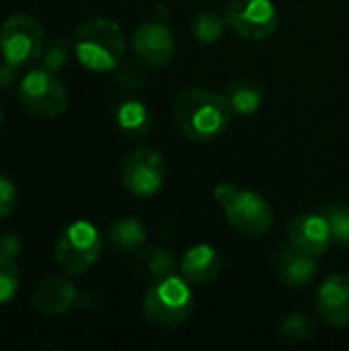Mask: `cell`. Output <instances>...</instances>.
<instances>
[{"instance_id":"6da1fadb","label":"cell","mask_w":349,"mask_h":351,"mask_svg":"<svg viewBox=\"0 0 349 351\" xmlns=\"http://www.w3.org/2000/svg\"><path fill=\"white\" fill-rule=\"evenodd\" d=\"M232 107L226 95L208 88H185L173 101L177 130L191 142L216 140L230 123Z\"/></svg>"},{"instance_id":"7a4b0ae2","label":"cell","mask_w":349,"mask_h":351,"mask_svg":"<svg viewBox=\"0 0 349 351\" xmlns=\"http://www.w3.org/2000/svg\"><path fill=\"white\" fill-rule=\"evenodd\" d=\"M74 51L78 62L91 72H111L119 66L125 39L119 25L105 16L84 21L74 35Z\"/></svg>"},{"instance_id":"3957f363","label":"cell","mask_w":349,"mask_h":351,"mask_svg":"<svg viewBox=\"0 0 349 351\" xmlns=\"http://www.w3.org/2000/svg\"><path fill=\"white\" fill-rule=\"evenodd\" d=\"M144 317L158 329L181 327L193 311V292L189 282L179 276L156 280L144 296Z\"/></svg>"},{"instance_id":"277c9868","label":"cell","mask_w":349,"mask_h":351,"mask_svg":"<svg viewBox=\"0 0 349 351\" xmlns=\"http://www.w3.org/2000/svg\"><path fill=\"white\" fill-rule=\"evenodd\" d=\"M214 197L220 202L228 224L247 237H261L274 226L272 206L255 191L239 189L232 183H218Z\"/></svg>"},{"instance_id":"5b68a950","label":"cell","mask_w":349,"mask_h":351,"mask_svg":"<svg viewBox=\"0 0 349 351\" xmlns=\"http://www.w3.org/2000/svg\"><path fill=\"white\" fill-rule=\"evenodd\" d=\"M101 249L103 237L97 226L86 220H76L58 234L53 255L64 274L80 276L99 259Z\"/></svg>"},{"instance_id":"8992f818","label":"cell","mask_w":349,"mask_h":351,"mask_svg":"<svg viewBox=\"0 0 349 351\" xmlns=\"http://www.w3.org/2000/svg\"><path fill=\"white\" fill-rule=\"evenodd\" d=\"M21 105L39 117H56L68 107V90L64 80L49 68H37L23 76L19 86Z\"/></svg>"},{"instance_id":"52a82bcc","label":"cell","mask_w":349,"mask_h":351,"mask_svg":"<svg viewBox=\"0 0 349 351\" xmlns=\"http://www.w3.org/2000/svg\"><path fill=\"white\" fill-rule=\"evenodd\" d=\"M0 51L14 68L33 64L43 51V27L23 12L8 16L0 29Z\"/></svg>"},{"instance_id":"ba28073f","label":"cell","mask_w":349,"mask_h":351,"mask_svg":"<svg viewBox=\"0 0 349 351\" xmlns=\"http://www.w3.org/2000/svg\"><path fill=\"white\" fill-rule=\"evenodd\" d=\"M167 179V165L156 148H136L121 162L123 187L140 197L160 191Z\"/></svg>"},{"instance_id":"9c48e42d","label":"cell","mask_w":349,"mask_h":351,"mask_svg":"<svg viewBox=\"0 0 349 351\" xmlns=\"http://www.w3.org/2000/svg\"><path fill=\"white\" fill-rule=\"evenodd\" d=\"M224 16L241 37L251 41L267 39L280 25V16L272 0H228Z\"/></svg>"},{"instance_id":"30bf717a","label":"cell","mask_w":349,"mask_h":351,"mask_svg":"<svg viewBox=\"0 0 349 351\" xmlns=\"http://www.w3.org/2000/svg\"><path fill=\"white\" fill-rule=\"evenodd\" d=\"M132 47L142 62L154 68L171 64L175 56L173 33L163 21H148L138 25L132 35Z\"/></svg>"},{"instance_id":"8fae6325","label":"cell","mask_w":349,"mask_h":351,"mask_svg":"<svg viewBox=\"0 0 349 351\" xmlns=\"http://www.w3.org/2000/svg\"><path fill=\"white\" fill-rule=\"evenodd\" d=\"M286 234L290 245L311 253V255H323L333 237H331V228L325 216L321 214H300L294 216L288 226H286Z\"/></svg>"},{"instance_id":"7c38bea8","label":"cell","mask_w":349,"mask_h":351,"mask_svg":"<svg viewBox=\"0 0 349 351\" xmlns=\"http://www.w3.org/2000/svg\"><path fill=\"white\" fill-rule=\"evenodd\" d=\"M317 313L333 327L349 325V276L335 274L317 292Z\"/></svg>"},{"instance_id":"4fadbf2b","label":"cell","mask_w":349,"mask_h":351,"mask_svg":"<svg viewBox=\"0 0 349 351\" xmlns=\"http://www.w3.org/2000/svg\"><path fill=\"white\" fill-rule=\"evenodd\" d=\"M222 271V259L218 249L208 243L189 247L181 257V274L193 286H204L214 282Z\"/></svg>"},{"instance_id":"5bb4252c","label":"cell","mask_w":349,"mask_h":351,"mask_svg":"<svg viewBox=\"0 0 349 351\" xmlns=\"http://www.w3.org/2000/svg\"><path fill=\"white\" fill-rule=\"evenodd\" d=\"M276 269H278V278L286 286L304 288L313 282L317 274V261H315V255L290 245L280 251L276 259Z\"/></svg>"},{"instance_id":"9a60e30c","label":"cell","mask_w":349,"mask_h":351,"mask_svg":"<svg viewBox=\"0 0 349 351\" xmlns=\"http://www.w3.org/2000/svg\"><path fill=\"white\" fill-rule=\"evenodd\" d=\"M76 302V288L62 278H49L41 282L33 294V304L43 315H62Z\"/></svg>"},{"instance_id":"2e32d148","label":"cell","mask_w":349,"mask_h":351,"mask_svg":"<svg viewBox=\"0 0 349 351\" xmlns=\"http://www.w3.org/2000/svg\"><path fill=\"white\" fill-rule=\"evenodd\" d=\"M226 99L232 111L241 115H251L263 105L265 86L253 76H237L226 88Z\"/></svg>"},{"instance_id":"e0dca14e","label":"cell","mask_w":349,"mask_h":351,"mask_svg":"<svg viewBox=\"0 0 349 351\" xmlns=\"http://www.w3.org/2000/svg\"><path fill=\"white\" fill-rule=\"evenodd\" d=\"M119 132L130 140H142L152 130V113L140 101H123L115 111Z\"/></svg>"},{"instance_id":"ac0fdd59","label":"cell","mask_w":349,"mask_h":351,"mask_svg":"<svg viewBox=\"0 0 349 351\" xmlns=\"http://www.w3.org/2000/svg\"><path fill=\"white\" fill-rule=\"evenodd\" d=\"M107 239L121 251H138L146 243V228L138 218H121L109 226Z\"/></svg>"},{"instance_id":"d6986e66","label":"cell","mask_w":349,"mask_h":351,"mask_svg":"<svg viewBox=\"0 0 349 351\" xmlns=\"http://www.w3.org/2000/svg\"><path fill=\"white\" fill-rule=\"evenodd\" d=\"M224 25H226V16L222 19L216 12H200L193 19L191 31H193V37L197 41H202V43H214V41H218L222 37Z\"/></svg>"},{"instance_id":"ffe728a7","label":"cell","mask_w":349,"mask_h":351,"mask_svg":"<svg viewBox=\"0 0 349 351\" xmlns=\"http://www.w3.org/2000/svg\"><path fill=\"white\" fill-rule=\"evenodd\" d=\"M19 290V269L12 257L0 253V304L14 298Z\"/></svg>"},{"instance_id":"44dd1931","label":"cell","mask_w":349,"mask_h":351,"mask_svg":"<svg viewBox=\"0 0 349 351\" xmlns=\"http://www.w3.org/2000/svg\"><path fill=\"white\" fill-rule=\"evenodd\" d=\"M325 218L329 222L333 241H337L341 245H349V204L331 206L325 212Z\"/></svg>"},{"instance_id":"7402d4cb","label":"cell","mask_w":349,"mask_h":351,"mask_svg":"<svg viewBox=\"0 0 349 351\" xmlns=\"http://www.w3.org/2000/svg\"><path fill=\"white\" fill-rule=\"evenodd\" d=\"M311 333H313L311 321L304 315H298V313L286 317L282 321V325H280V335L286 341H304V339L311 337Z\"/></svg>"},{"instance_id":"603a6c76","label":"cell","mask_w":349,"mask_h":351,"mask_svg":"<svg viewBox=\"0 0 349 351\" xmlns=\"http://www.w3.org/2000/svg\"><path fill=\"white\" fill-rule=\"evenodd\" d=\"M146 267H148V274H150L154 280H163V278L175 274V257H173V253L167 251V249H154V251H150V255H148Z\"/></svg>"},{"instance_id":"cb8c5ba5","label":"cell","mask_w":349,"mask_h":351,"mask_svg":"<svg viewBox=\"0 0 349 351\" xmlns=\"http://www.w3.org/2000/svg\"><path fill=\"white\" fill-rule=\"evenodd\" d=\"M16 208V189L14 183L0 175V218H6L14 212Z\"/></svg>"},{"instance_id":"d4e9b609","label":"cell","mask_w":349,"mask_h":351,"mask_svg":"<svg viewBox=\"0 0 349 351\" xmlns=\"http://www.w3.org/2000/svg\"><path fill=\"white\" fill-rule=\"evenodd\" d=\"M43 62H45V68L49 70H58L64 62H66V47L64 43H56L47 49V53L43 56Z\"/></svg>"},{"instance_id":"484cf974","label":"cell","mask_w":349,"mask_h":351,"mask_svg":"<svg viewBox=\"0 0 349 351\" xmlns=\"http://www.w3.org/2000/svg\"><path fill=\"white\" fill-rule=\"evenodd\" d=\"M21 251V241L16 234H0V253L6 257H16Z\"/></svg>"},{"instance_id":"4316f807","label":"cell","mask_w":349,"mask_h":351,"mask_svg":"<svg viewBox=\"0 0 349 351\" xmlns=\"http://www.w3.org/2000/svg\"><path fill=\"white\" fill-rule=\"evenodd\" d=\"M12 80H14V66H10V64L4 62V66L0 68V84L4 86V84H8Z\"/></svg>"},{"instance_id":"83f0119b","label":"cell","mask_w":349,"mask_h":351,"mask_svg":"<svg viewBox=\"0 0 349 351\" xmlns=\"http://www.w3.org/2000/svg\"><path fill=\"white\" fill-rule=\"evenodd\" d=\"M0 121H2V113H0Z\"/></svg>"}]
</instances>
